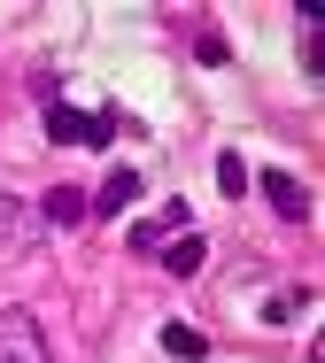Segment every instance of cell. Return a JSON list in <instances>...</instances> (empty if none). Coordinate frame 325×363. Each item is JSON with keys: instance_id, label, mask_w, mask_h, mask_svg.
<instances>
[{"instance_id": "cell-11", "label": "cell", "mask_w": 325, "mask_h": 363, "mask_svg": "<svg viewBox=\"0 0 325 363\" xmlns=\"http://www.w3.org/2000/svg\"><path fill=\"white\" fill-rule=\"evenodd\" d=\"M217 194H248V162L233 147H217Z\"/></svg>"}, {"instance_id": "cell-1", "label": "cell", "mask_w": 325, "mask_h": 363, "mask_svg": "<svg viewBox=\"0 0 325 363\" xmlns=\"http://www.w3.org/2000/svg\"><path fill=\"white\" fill-rule=\"evenodd\" d=\"M47 140L55 147H101V140H116V108H70V101H55L47 108Z\"/></svg>"}, {"instance_id": "cell-13", "label": "cell", "mask_w": 325, "mask_h": 363, "mask_svg": "<svg viewBox=\"0 0 325 363\" xmlns=\"http://www.w3.org/2000/svg\"><path fill=\"white\" fill-rule=\"evenodd\" d=\"M194 62H209V70H225V62H233V47H225V39H202V47H194Z\"/></svg>"}, {"instance_id": "cell-7", "label": "cell", "mask_w": 325, "mask_h": 363, "mask_svg": "<svg viewBox=\"0 0 325 363\" xmlns=\"http://www.w3.org/2000/svg\"><path fill=\"white\" fill-rule=\"evenodd\" d=\"M202 263H209V240H194V232H178V240L162 247V271H170V279H194Z\"/></svg>"}, {"instance_id": "cell-5", "label": "cell", "mask_w": 325, "mask_h": 363, "mask_svg": "<svg viewBox=\"0 0 325 363\" xmlns=\"http://www.w3.org/2000/svg\"><path fill=\"white\" fill-rule=\"evenodd\" d=\"M186 232V201H170L162 217H148V224H132V255H162L170 240Z\"/></svg>"}, {"instance_id": "cell-4", "label": "cell", "mask_w": 325, "mask_h": 363, "mask_svg": "<svg viewBox=\"0 0 325 363\" xmlns=\"http://www.w3.org/2000/svg\"><path fill=\"white\" fill-rule=\"evenodd\" d=\"M39 217L55 224V232H70V224H85V217H93V194H85V186H47Z\"/></svg>"}, {"instance_id": "cell-3", "label": "cell", "mask_w": 325, "mask_h": 363, "mask_svg": "<svg viewBox=\"0 0 325 363\" xmlns=\"http://www.w3.org/2000/svg\"><path fill=\"white\" fill-rule=\"evenodd\" d=\"M263 201H271V217H287V224L310 217V194H302L294 170H263Z\"/></svg>"}, {"instance_id": "cell-8", "label": "cell", "mask_w": 325, "mask_h": 363, "mask_svg": "<svg viewBox=\"0 0 325 363\" xmlns=\"http://www.w3.org/2000/svg\"><path fill=\"white\" fill-rule=\"evenodd\" d=\"M162 348H170V356H178V363H202V356H209V340H202L194 325H178V317L162 325Z\"/></svg>"}, {"instance_id": "cell-12", "label": "cell", "mask_w": 325, "mask_h": 363, "mask_svg": "<svg viewBox=\"0 0 325 363\" xmlns=\"http://www.w3.org/2000/svg\"><path fill=\"white\" fill-rule=\"evenodd\" d=\"M302 70H310V77L325 70V55H318V23H310V16H302Z\"/></svg>"}, {"instance_id": "cell-2", "label": "cell", "mask_w": 325, "mask_h": 363, "mask_svg": "<svg viewBox=\"0 0 325 363\" xmlns=\"http://www.w3.org/2000/svg\"><path fill=\"white\" fill-rule=\"evenodd\" d=\"M0 363H55L31 309H0Z\"/></svg>"}, {"instance_id": "cell-9", "label": "cell", "mask_w": 325, "mask_h": 363, "mask_svg": "<svg viewBox=\"0 0 325 363\" xmlns=\"http://www.w3.org/2000/svg\"><path fill=\"white\" fill-rule=\"evenodd\" d=\"M23 201H16V194H0V255H8V247H23Z\"/></svg>"}, {"instance_id": "cell-10", "label": "cell", "mask_w": 325, "mask_h": 363, "mask_svg": "<svg viewBox=\"0 0 325 363\" xmlns=\"http://www.w3.org/2000/svg\"><path fill=\"white\" fill-rule=\"evenodd\" d=\"M310 301H318V294H310V286H294V294H279V301H263V325H287V317H302V309H310Z\"/></svg>"}, {"instance_id": "cell-6", "label": "cell", "mask_w": 325, "mask_h": 363, "mask_svg": "<svg viewBox=\"0 0 325 363\" xmlns=\"http://www.w3.org/2000/svg\"><path fill=\"white\" fill-rule=\"evenodd\" d=\"M132 201H140V170L116 162V170L101 178V194H93V217H116V209H132Z\"/></svg>"}]
</instances>
